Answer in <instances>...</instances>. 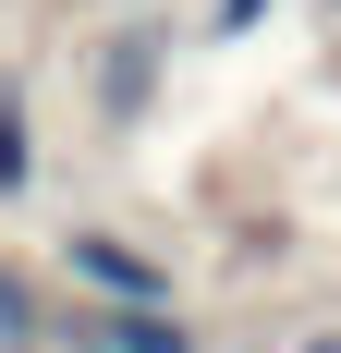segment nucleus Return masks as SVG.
Returning a JSON list of instances; mask_svg holds the SVG:
<instances>
[{
    "mask_svg": "<svg viewBox=\"0 0 341 353\" xmlns=\"http://www.w3.org/2000/svg\"><path fill=\"white\" fill-rule=\"evenodd\" d=\"M269 25V0H207V37H256Z\"/></svg>",
    "mask_w": 341,
    "mask_h": 353,
    "instance_id": "nucleus-3",
    "label": "nucleus"
},
{
    "mask_svg": "<svg viewBox=\"0 0 341 353\" xmlns=\"http://www.w3.org/2000/svg\"><path fill=\"white\" fill-rule=\"evenodd\" d=\"M61 268L98 292V305H135V317H159V305H170V268H159L146 244H110V232H73V244H61Z\"/></svg>",
    "mask_w": 341,
    "mask_h": 353,
    "instance_id": "nucleus-1",
    "label": "nucleus"
},
{
    "mask_svg": "<svg viewBox=\"0 0 341 353\" xmlns=\"http://www.w3.org/2000/svg\"><path fill=\"white\" fill-rule=\"evenodd\" d=\"M305 353H341V341H305Z\"/></svg>",
    "mask_w": 341,
    "mask_h": 353,
    "instance_id": "nucleus-4",
    "label": "nucleus"
},
{
    "mask_svg": "<svg viewBox=\"0 0 341 353\" xmlns=\"http://www.w3.org/2000/svg\"><path fill=\"white\" fill-rule=\"evenodd\" d=\"M37 171V134H25V98H0V195H25Z\"/></svg>",
    "mask_w": 341,
    "mask_h": 353,
    "instance_id": "nucleus-2",
    "label": "nucleus"
}]
</instances>
